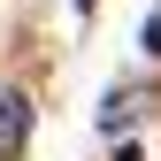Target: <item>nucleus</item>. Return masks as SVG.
<instances>
[{
	"label": "nucleus",
	"mask_w": 161,
	"mask_h": 161,
	"mask_svg": "<svg viewBox=\"0 0 161 161\" xmlns=\"http://www.w3.org/2000/svg\"><path fill=\"white\" fill-rule=\"evenodd\" d=\"M23 130H31V100L23 92H0V161L23 153Z\"/></svg>",
	"instance_id": "1"
},
{
	"label": "nucleus",
	"mask_w": 161,
	"mask_h": 161,
	"mask_svg": "<svg viewBox=\"0 0 161 161\" xmlns=\"http://www.w3.org/2000/svg\"><path fill=\"white\" fill-rule=\"evenodd\" d=\"M138 115V92H108V108H100V130H123Z\"/></svg>",
	"instance_id": "2"
}]
</instances>
